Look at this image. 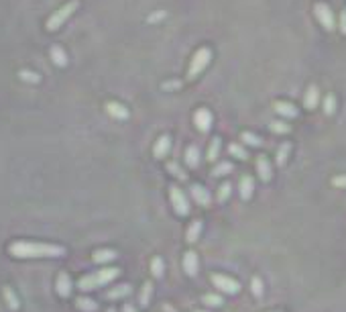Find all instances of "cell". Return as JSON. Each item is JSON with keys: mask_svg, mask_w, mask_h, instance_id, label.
Returning a JSON list of instances; mask_svg holds the SVG:
<instances>
[{"mask_svg": "<svg viewBox=\"0 0 346 312\" xmlns=\"http://www.w3.org/2000/svg\"><path fill=\"white\" fill-rule=\"evenodd\" d=\"M9 253L17 259H35V257H63L65 247L57 243H31V241H17L11 243Z\"/></svg>", "mask_w": 346, "mask_h": 312, "instance_id": "cell-1", "label": "cell"}, {"mask_svg": "<svg viewBox=\"0 0 346 312\" xmlns=\"http://www.w3.org/2000/svg\"><path fill=\"white\" fill-rule=\"evenodd\" d=\"M119 276H121V269L119 267H104V269L94 271V274H88V276L80 278L78 280V288L82 292H92V290H96L100 286H106V284L114 282Z\"/></svg>", "mask_w": 346, "mask_h": 312, "instance_id": "cell-2", "label": "cell"}, {"mask_svg": "<svg viewBox=\"0 0 346 312\" xmlns=\"http://www.w3.org/2000/svg\"><path fill=\"white\" fill-rule=\"evenodd\" d=\"M80 9V0H69L67 5H63L59 11H55L49 19H47V23H45V27H47V31H57L75 11Z\"/></svg>", "mask_w": 346, "mask_h": 312, "instance_id": "cell-3", "label": "cell"}, {"mask_svg": "<svg viewBox=\"0 0 346 312\" xmlns=\"http://www.w3.org/2000/svg\"><path fill=\"white\" fill-rule=\"evenodd\" d=\"M210 59H212V51H210L208 47H200V49L194 53V57H191V61H189V67H187V80H196V77H198V75L208 67Z\"/></svg>", "mask_w": 346, "mask_h": 312, "instance_id": "cell-4", "label": "cell"}, {"mask_svg": "<svg viewBox=\"0 0 346 312\" xmlns=\"http://www.w3.org/2000/svg\"><path fill=\"white\" fill-rule=\"evenodd\" d=\"M314 17H316V21L324 27V31H334L336 29V17H334V11H332V7L328 5V3H316L314 5Z\"/></svg>", "mask_w": 346, "mask_h": 312, "instance_id": "cell-5", "label": "cell"}, {"mask_svg": "<svg viewBox=\"0 0 346 312\" xmlns=\"http://www.w3.org/2000/svg\"><path fill=\"white\" fill-rule=\"evenodd\" d=\"M212 284L214 288H218L222 294H230V296H237L241 292V284L230 278V276H224V274H214L212 276Z\"/></svg>", "mask_w": 346, "mask_h": 312, "instance_id": "cell-6", "label": "cell"}, {"mask_svg": "<svg viewBox=\"0 0 346 312\" xmlns=\"http://www.w3.org/2000/svg\"><path fill=\"white\" fill-rule=\"evenodd\" d=\"M169 198H171V206H173L175 214H179V216H187L189 214L187 196H185V194L177 186H169Z\"/></svg>", "mask_w": 346, "mask_h": 312, "instance_id": "cell-7", "label": "cell"}, {"mask_svg": "<svg viewBox=\"0 0 346 312\" xmlns=\"http://www.w3.org/2000/svg\"><path fill=\"white\" fill-rule=\"evenodd\" d=\"M212 121H214V116H212V112L208 108H198L196 110V114H194V125H196V129L200 133L206 135L210 131V127H212Z\"/></svg>", "mask_w": 346, "mask_h": 312, "instance_id": "cell-8", "label": "cell"}, {"mask_svg": "<svg viewBox=\"0 0 346 312\" xmlns=\"http://www.w3.org/2000/svg\"><path fill=\"white\" fill-rule=\"evenodd\" d=\"M181 265H183L185 276L196 278V276H198V269H200L198 253H196V251H185V255H183V259H181Z\"/></svg>", "mask_w": 346, "mask_h": 312, "instance_id": "cell-9", "label": "cell"}, {"mask_svg": "<svg viewBox=\"0 0 346 312\" xmlns=\"http://www.w3.org/2000/svg\"><path fill=\"white\" fill-rule=\"evenodd\" d=\"M189 196L194 198V202H198L200 206H210V202H212L210 192H208L204 186H200V184H191V188H189Z\"/></svg>", "mask_w": 346, "mask_h": 312, "instance_id": "cell-10", "label": "cell"}, {"mask_svg": "<svg viewBox=\"0 0 346 312\" xmlns=\"http://www.w3.org/2000/svg\"><path fill=\"white\" fill-rule=\"evenodd\" d=\"M257 174H259V178H261V182H271V178H273V168H271V162H269L265 155H259L257 158Z\"/></svg>", "mask_w": 346, "mask_h": 312, "instance_id": "cell-11", "label": "cell"}, {"mask_svg": "<svg viewBox=\"0 0 346 312\" xmlns=\"http://www.w3.org/2000/svg\"><path fill=\"white\" fill-rule=\"evenodd\" d=\"M169 151H171V139L167 135H163V137H159L155 141V145H153V158L163 160V158H167V155H169Z\"/></svg>", "mask_w": 346, "mask_h": 312, "instance_id": "cell-12", "label": "cell"}, {"mask_svg": "<svg viewBox=\"0 0 346 312\" xmlns=\"http://www.w3.org/2000/svg\"><path fill=\"white\" fill-rule=\"evenodd\" d=\"M55 290H57V294H59L61 298H69V296H71L73 286H71V280H69V276L65 274V271H59V274H57Z\"/></svg>", "mask_w": 346, "mask_h": 312, "instance_id": "cell-13", "label": "cell"}, {"mask_svg": "<svg viewBox=\"0 0 346 312\" xmlns=\"http://www.w3.org/2000/svg\"><path fill=\"white\" fill-rule=\"evenodd\" d=\"M318 102H320V88L316 84H310L303 94V104L307 110H314L318 106Z\"/></svg>", "mask_w": 346, "mask_h": 312, "instance_id": "cell-14", "label": "cell"}, {"mask_svg": "<svg viewBox=\"0 0 346 312\" xmlns=\"http://www.w3.org/2000/svg\"><path fill=\"white\" fill-rule=\"evenodd\" d=\"M273 108H275V112H277L279 116H283V119H297V114H299V110H297L291 102H285V100L275 102Z\"/></svg>", "mask_w": 346, "mask_h": 312, "instance_id": "cell-15", "label": "cell"}, {"mask_svg": "<svg viewBox=\"0 0 346 312\" xmlns=\"http://www.w3.org/2000/svg\"><path fill=\"white\" fill-rule=\"evenodd\" d=\"M253 192H255V182L251 176H243L239 182V194L243 200H251L253 198Z\"/></svg>", "mask_w": 346, "mask_h": 312, "instance_id": "cell-16", "label": "cell"}, {"mask_svg": "<svg viewBox=\"0 0 346 312\" xmlns=\"http://www.w3.org/2000/svg\"><path fill=\"white\" fill-rule=\"evenodd\" d=\"M117 257H119V253L114 251V249H96V251L92 253V259H94V263H98V265L110 263V261H114Z\"/></svg>", "mask_w": 346, "mask_h": 312, "instance_id": "cell-17", "label": "cell"}, {"mask_svg": "<svg viewBox=\"0 0 346 312\" xmlns=\"http://www.w3.org/2000/svg\"><path fill=\"white\" fill-rule=\"evenodd\" d=\"M202 226H204V222L202 220H194L189 226H187V230H185V241L189 243V245H194L198 239H200V235H202Z\"/></svg>", "mask_w": 346, "mask_h": 312, "instance_id": "cell-18", "label": "cell"}, {"mask_svg": "<svg viewBox=\"0 0 346 312\" xmlns=\"http://www.w3.org/2000/svg\"><path fill=\"white\" fill-rule=\"evenodd\" d=\"M106 110H108L110 116H114V119H119V121L129 119V108H125V106L119 104V102H108V104H106Z\"/></svg>", "mask_w": 346, "mask_h": 312, "instance_id": "cell-19", "label": "cell"}, {"mask_svg": "<svg viewBox=\"0 0 346 312\" xmlns=\"http://www.w3.org/2000/svg\"><path fill=\"white\" fill-rule=\"evenodd\" d=\"M185 164H187V168H191V170H196V168L200 166V149H198L196 145H189V147L185 149Z\"/></svg>", "mask_w": 346, "mask_h": 312, "instance_id": "cell-20", "label": "cell"}, {"mask_svg": "<svg viewBox=\"0 0 346 312\" xmlns=\"http://www.w3.org/2000/svg\"><path fill=\"white\" fill-rule=\"evenodd\" d=\"M289 153H291V143H281L277 153H275V164L279 168H283L287 164V158H289Z\"/></svg>", "mask_w": 346, "mask_h": 312, "instance_id": "cell-21", "label": "cell"}, {"mask_svg": "<svg viewBox=\"0 0 346 312\" xmlns=\"http://www.w3.org/2000/svg\"><path fill=\"white\" fill-rule=\"evenodd\" d=\"M220 149H222V139H220V137H214L212 143H210V147H208V153H206V160H208L210 164H214V162L218 160Z\"/></svg>", "mask_w": 346, "mask_h": 312, "instance_id": "cell-22", "label": "cell"}, {"mask_svg": "<svg viewBox=\"0 0 346 312\" xmlns=\"http://www.w3.org/2000/svg\"><path fill=\"white\" fill-rule=\"evenodd\" d=\"M131 292H133V288H131L129 284H121V286H117V288H112V290L106 294V298H108V300H119V298L129 296Z\"/></svg>", "mask_w": 346, "mask_h": 312, "instance_id": "cell-23", "label": "cell"}, {"mask_svg": "<svg viewBox=\"0 0 346 312\" xmlns=\"http://www.w3.org/2000/svg\"><path fill=\"white\" fill-rule=\"evenodd\" d=\"M151 298H153V284L151 282H145L143 288H141V294H139V304L143 308H147L151 304Z\"/></svg>", "mask_w": 346, "mask_h": 312, "instance_id": "cell-24", "label": "cell"}, {"mask_svg": "<svg viewBox=\"0 0 346 312\" xmlns=\"http://www.w3.org/2000/svg\"><path fill=\"white\" fill-rule=\"evenodd\" d=\"M3 296H5V300H7V304H9V308H11V310H19V308H21L19 296L13 292V288H11V286H5V288H3Z\"/></svg>", "mask_w": 346, "mask_h": 312, "instance_id": "cell-25", "label": "cell"}, {"mask_svg": "<svg viewBox=\"0 0 346 312\" xmlns=\"http://www.w3.org/2000/svg\"><path fill=\"white\" fill-rule=\"evenodd\" d=\"M163 271H165V261L161 257H153L151 259V276L159 280V278H163Z\"/></svg>", "mask_w": 346, "mask_h": 312, "instance_id": "cell-26", "label": "cell"}, {"mask_svg": "<svg viewBox=\"0 0 346 312\" xmlns=\"http://www.w3.org/2000/svg\"><path fill=\"white\" fill-rule=\"evenodd\" d=\"M228 153L233 155V158L241 160V162L249 160V151H247V149H245L241 143H230V145H228Z\"/></svg>", "mask_w": 346, "mask_h": 312, "instance_id": "cell-27", "label": "cell"}, {"mask_svg": "<svg viewBox=\"0 0 346 312\" xmlns=\"http://www.w3.org/2000/svg\"><path fill=\"white\" fill-rule=\"evenodd\" d=\"M49 55H51V59L55 61V65H59V67H65L67 65V53L61 49V47H51V51H49Z\"/></svg>", "mask_w": 346, "mask_h": 312, "instance_id": "cell-28", "label": "cell"}, {"mask_svg": "<svg viewBox=\"0 0 346 312\" xmlns=\"http://www.w3.org/2000/svg\"><path fill=\"white\" fill-rule=\"evenodd\" d=\"M75 306H78V310H82V312H96V308H98V304L92 298H86V296H80L78 300H75Z\"/></svg>", "mask_w": 346, "mask_h": 312, "instance_id": "cell-29", "label": "cell"}, {"mask_svg": "<svg viewBox=\"0 0 346 312\" xmlns=\"http://www.w3.org/2000/svg\"><path fill=\"white\" fill-rule=\"evenodd\" d=\"M233 170H235V166L230 164V162H220V164H216V166H214L212 176H214V178H222V176H228Z\"/></svg>", "mask_w": 346, "mask_h": 312, "instance_id": "cell-30", "label": "cell"}, {"mask_svg": "<svg viewBox=\"0 0 346 312\" xmlns=\"http://www.w3.org/2000/svg\"><path fill=\"white\" fill-rule=\"evenodd\" d=\"M241 141H243L245 145H249V147H261V145H263V139H261L259 135L251 133V131L241 133Z\"/></svg>", "mask_w": 346, "mask_h": 312, "instance_id": "cell-31", "label": "cell"}, {"mask_svg": "<svg viewBox=\"0 0 346 312\" xmlns=\"http://www.w3.org/2000/svg\"><path fill=\"white\" fill-rule=\"evenodd\" d=\"M230 194H233V184L230 182H224L220 188H218V194H216V200L222 204V202H226L228 198H230Z\"/></svg>", "mask_w": 346, "mask_h": 312, "instance_id": "cell-32", "label": "cell"}, {"mask_svg": "<svg viewBox=\"0 0 346 312\" xmlns=\"http://www.w3.org/2000/svg\"><path fill=\"white\" fill-rule=\"evenodd\" d=\"M202 304H206L210 308H220L224 304V300H222L220 294H204L202 296Z\"/></svg>", "mask_w": 346, "mask_h": 312, "instance_id": "cell-33", "label": "cell"}, {"mask_svg": "<svg viewBox=\"0 0 346 312\" xmlns=\"http://www.w3.org/2000/svg\"><path fill=\"white\" fill-rule=\"evenodd\" d=\"M336 96L334 94H326L324 96V104H322V108H324V114H334V110H336Z\"/></svg>", "mask_w": 346, "mask_h": 312, "instance_id": "cell-34", "label": "cell"}, {"mask_svg": "<svg viewBox=\"0 0 346 312\" xmlns=\"http://www.w3.org/2000/svg\"><path fill=\"white\" fill-rule=\"evenodd\" d=\"M167 172H169V174H173V176H175L177 180H181V182H183V180H187V174L179 168V164H177V162H169V164H167Z\"/></svg>", "mask_w": 346, "mask_h": 312, "instance_id": "cell-35", "label": "cell"}, {"mask_svg": "<svg viewBox=\"0 0 346 312\" xmlns=\"http://www.w3.org/2000/svg\"><path fill=\"white\" fill-rule=\"evenodd\" d=\"M251 292H253V296L255 298H263V294H265V288H263V280L261 278H253L251 280Z\"/></svg>", "mask_w": 346, "mask_h": 312, "instance_id": "cell-36", "label": "cell"}, {"mask_svg": "<svg viewBox=\"0 0 346 312\" xmlns=\"http://www.w3.org/2000/svg\"><path fill=\"white\" fill-rule=\"evenodd\" d=\"M269 129H271L273 133H277V135H285V133H289V131H291V127H289L287 123H283V121H271Z\"/></svg>", "mask_w": 346, "mask_h": 312, "instance_id": "cell-37", "label": "cell"}, {"mask_svg": "<svg viewBox=\"0 0 346 312\" xmlns=\"http://www.w3.org/2000/svg\"><path fill=\"white\" fill-rule=\"evenodd\" d=\"M19 75H21V80H25V82H39L41 80V77L37 75L35 71H29V69H23Z\"/></svg>", "mask_w": 346, "mask_h": 312, "instance_id": "cell-38", "label": "cell"}, {"mask_svg": "<svg viewBox=\"0 0 346 312\" xmlns=\"http://www.w3.org/2000/svg\"><path fill=\"white\" fill-rule=\"evenodd\" d=\"M338 29L342 35H346V9L340 11V17H338Z\"/></svg>", "mask_w": 346, "mask_h": 312, "instance_id": "cell-39", "label": "cell"}, {"mask_svg": "<svg viewBox=\"0 0 346 312\" xmlns=\"http://www.w3.org/2000/svg\"><path fill=\"white\" fill-rule=\"evenodd\" d=\"M332 186H336V188H344V186H346V176H338V178H334V180H332Z\"/></svg>", "mask_w": 346, "mask_h": 312, "instance_id": "cell-40", "label": "cell"}, {"mask_svg": "<svg viewBox=\"0 0 346 312\" xmlns=\"http://www.w3.org/2000/svg\"><path fill=\"white\" fill-rule=\"evenodd\" d=\"M163 312H177V310H175L171 304H167V302H165V304H163Z\"/></svg>", "mask_w": 346, "mask_h": 312, "instance_id": "cell-41", "label": "cell"}, {"mask_svg": "<svg viewBox=\"0 0 346 312\" xmlns=\"http://www.w3.org/2000/svg\"><path fill=\"white\" fill-rule=\"evenodd\" d=\"M123 312H139L135 306H131V304H125V308H123Z\"/></svg>", "mask_w": 346, "mask_h": 312, "instance_id": "cell-42", "label": "cell"}, {"mask_svg": "<svg viewBox=\"0 0 346 312\" xmlns=\"http://www.w3.org/2000/svg\"><path fill=\"white\" fill-rule=\"evenodd\" d=\"M108 312H117V310H114V308H108Z\"/></svg>", "mask_w": 346, "mask_h": 312, "instance_id": "cell-43", "label": "cell"}, {"mask_svg": "<svg viewBox=\"0 0 346 312\" xmlns=\"http://www.w3.org/2000/svg\"><path fill=\"white\" fill-rule=\"evenodd\" d=\"M196 312H208V310H196Z\"/></svg>", "mask_w": 346, "mask_h": 312, "instance_id": "cell-44", "label": "cell"}]
</instances>
